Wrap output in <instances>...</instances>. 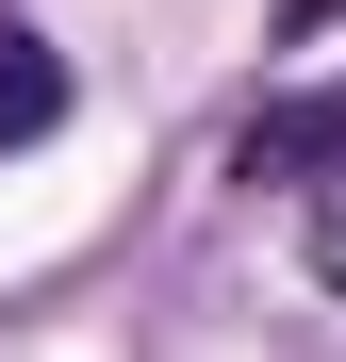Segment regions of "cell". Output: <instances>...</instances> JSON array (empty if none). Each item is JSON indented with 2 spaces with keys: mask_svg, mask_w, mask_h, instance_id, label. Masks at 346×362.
<instances>
[{
  "mask_svg": "<svg viewBox=\"0 0 346 362\" xmlns=\"http://www.w3.org/2000/svg\"><path fill=\"white\" fill-rule=\"evenodd\" d=\"M330 165H346V83H297V99H264L248 132H231V181H280V198L330 181Z\"/></svg>",
  "mask_w": 346,
  "mask_h": 362,
  "instance_id": "1",
  "label": "cell"
},
{
  "mask_svg": "<svg viewBox=\"0 0 346 362\" xmlns=\"http://www.w3.org/2000/svg\"><path fill=\"white\" fill-rule=\"evenodd\" d=\"M50 132H67V49L33 17H0V148H50Z\"/></svg>",
  "mask_w": 346,
  "mask_h": 362,
  "instance_id": "2",
  "label": "cell"
},
{
  "mask_svg": "<svg viewBox=\"0 0 346 362\" xmlns=\"http://www.w3.org/2000/svg\"><path fill=\"white\" fill-rule=\"evenodd\" d=\"M297 247H313V280L346 296V165H330V181H297Z\"/></svg>",
  "mask_w": 346,
  "mask_h": 362,
  "instance_id": "3",
  "label": "cell"
}]
</instances>
